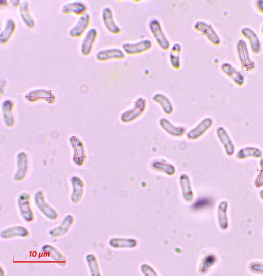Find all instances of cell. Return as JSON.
<instances>
[{
    "label": "cell",
    "instance_id": "3957f363",
    "mask_svg": "<svg viewBox=\"0 0 263 276\" xmlns=\"http://www.w3.org/2000/svg\"><path fill=\"white\" fill-rule=\"evenodd\" d=\"M148 28L160 48L164 51H168L170 48V42L164 32L160 21L155 18L151 19Z\"/></svg>",
    "mask_w": 263,
    "mask_h": 276
},
{
    "label": "cell",
    "instance_id": "e0dca14e",
    "mask_svg": "<svg viewBox=\"0 0 263 276\" xmlns=\"http://www.w3.org/2000/svg\"><path fill=\"white\" fill-rule=\"evenodd\" d=\"M75 218L72 215L66 216L60 224L51 229L49 235L54 238H60L67 234L72 228L75 223Z\"/></svg>",
    "mask_w": 263,
    "mask_h": 276
},
{
    "label": "cell",
    "instance_id": "ab89813d",
    "mask_svg": "<svg viewBox=\"0 0 263 276\" xmlns=\"http://www.w3.org/2000/svg\"><path fill=\"white\" fill-rule=\"evenodd\" d=\"M259 195L262 200H263V190H261L259 192Z\"/></svg>",
    "mask_w": 263,
    "mask_h": 276
},
{
    "label": "cell",
    "instance_id": "603a6c76",
    "mask_svg": "<svg viewBox=\"0 0 263 276\" xmlns=\"http://www.w3.org/2000/svg\"><path fill=\"white\" fill-rule=\"evenodd\" d=\"M87 5L82 1H74L64 4L61 8V12L64 15L74 14L82 16L86 13Z\"/></svg>",
    "mask_w": 263,
    "mask_h": 276
},
{
    "label": "cell",
    "instance_id": "d4e9b609",
    "mask_svg": "<svg viewBox=\"0 0 263 276\" xmlns=\"http://www.w3.org/2000/svg\"><path fill=\"white\" fill-rule=\"evenodd\" d=\"M30 235L28 229L22 226H12L2 231L0 237L4 240L15 238H27Z\"/></svg>",
    "mask_w": 263,
    "mask_h": 276
},
{
    "label": "cell",
    "instance_id": "277c9868",
    "mask_svg": "<svg viewBox=\"0 0 263 276\" xmlns=\"http://www.w3.org/2000/svg\"><path fill=\"white\" fill-rule=\"evenodd\" d=\"M69 142L72 149V160L74 164L78 167L83 166L87 158L84 142L76 135L70 136Z\"/></svg>",
    "mask_w": 263,
    "mask_h": 276
},
{
    "label": "cell",
    "instance_id": "52a82bcc",
    "mask_svg": "<svg viewBox=\"0 0 263 276\" xmlns=\"http://www.w3.org/2000/svg\"><path fill=\"white\" fill-rule=\"evenodd\" d=\"M194 30L200 32L206 37L214 45L218 46L221 43V39L218 33L209 23L204 21H198L194 25Z\"/></svg>",
    "mask_w": 263,
    "mask_h": 276
},
{
    "label": "cell",
    "instance_id": "9a60e30c",
    "mask_svg": "<svg viewBox=\"0 0 263 276\" xmlns=\"http://www.w3.org/2000/svg\"><path fill=\"white\" fill-rule=\"evenodd\" d=\"M98 37V31L95 28L90 29L84 36L81 44L80 51L84 56H89Z\"/></svg>",
    "mask_w": 263,
    "mask_h": 276
},
{
    "label": "cell",
    "instance_id": "d590c367",
    "mask_svg": "<svg viewBox=\"0 0 263 276\" xmlns=\"http://www.w3.org/2000/svg\"><path fill=\"white\" fill-rule=\"evenodd\" d=\"M249 268L254 272L263 273V263L252 262L249 264Z\"/></svg>",
    "mask_w": 263,
    "mask_h": 276
},
{
    "label": "cell",
    "instance_id": "7a4b0ae2",
    "mask_svg": "<svg viewBox=\"0 0 263 276\" xmlns=\"http://www.w3.org/2000/svg\"><path fill=\"white\" fill-rule=\"evenodd\" d=\"M147 107V100L143 97H139L135 101L133 107L121 114L120 120L124 123L133 122L145 112Z\"/></svg>",
    "mask_w": 263,
    "mask_h": 276
},
{
    "label": "cell",
    "instance_id": "7c38bea8",
    "mask_svg": "<svg viewBox=\"0 0 263 276\" xmlns=\"http://www.w3.org/2000/svg\"><path fill=\"white\" fill-rule=\"evenodd\" d=\"M223 73L230 79L236 86L242 87L245 83V77L238 69L229 62H224L221 65Z\"/></svg>",
    "mask_w": 263,
    "mask_h": 276
},
{
    "label": "cell",
    "instance_id": "60d3db41",
    "mask_svg": "<svg viewBox=\"0 0 263 276\" xmlns=\"http://www.w3.org/2000/svg\"><path fill=\"white\" fill-rule=\"evenodd\" d=\"M261 33H262V34L263 35V25H262V26L261 27Z\"/></svg>",
    "mask_w": 263,
    "mask_h": 276
},
{
    "label": "cell",
    "instance_id": "ffe728a7",
    "mask_svg": "<svg viewBox=\"0 0 263 276\" xmlns=\"http://www.w3.org/2000/svg\"><path fill=\"white\" fill-rule=\"evenodd\" d=\"M90 21L89 14L86 13L81 16L77 22L69 30V35L73 38L81 37L89 27Z\"/></svg>",
    "mask_w": 263,
    "mask_h": 276
},
{
    "label": "cell",
    "instance_id": "836d02e7",
    "mask_svg": "<svg viewBox=\"0 0 263 276\" xmlns=\"http://www.w3.org/2000/svg\"><path fill=\"white\" fill-rule=\"evenodd\" d=\"M179 53L170 52L169 54V61L172 67L176 70H179L181 67V60Z\"/></svg>",
    "mask_w": 263,
    "mask_h": 276
},
{
    "label": "cell",
    "instance_id": "8992f818",
    "mask_svg": "<svg viewBox=\"0 0 263 276\" xmlns=\"http://www.w3.org/2000/svg\"><path fill=\"white\" fill-rule=\"evenodd\" d=\"M236 53L240 63L245 70L252 71L255 64L251 58L248 45L243 39L238 41L236 46Z\"/></svg>",
    "mask_w": 263,
    "mask_h": 276
},
{
    "label": "cell",
    "instance_id": "6da1fadb",
    "mask_svg": "<svg viewBox=\"0 0 263 276\" xmlns=\"http://www.w3.org/2000/svg\"><path fill=\"white\" fill-rule=\"evenodd\" d=\"M34 201L37 209L46 218L52 221L58 218L57 211L47 202L42 190H39L35 192Z\"/></svg>",
    "mask_w": 263,
    "mask_h": 276
},
{
    "label": "cell",
    "instance_id": "2e32d148",
    "mask_svg": "<svg viewBox=\"0 0 263 276\" xmlns=\"http://www.w3.org/2000/svg\"><path fill=\"white\" fill-rule=\"evenodd\" d=\"M96 58L100 62L123 60L125 58V54L122 49L112 48L98 51L96 54Z\"/></svg>",
    "mask_w": 263,
    "mask_h": 276
},
{
    "label": "cell",
    "instance_id": "30bf717a",
    "mask_svg": "<svg viewBox=\"0 0 263 276\" xmlns=\"http://www.w3.org/2000/svg\"><path fill=\"white\" fill-rule=\"evenodd\" d=\"M213 124L214 120L211 117L205 118L187 132V139L191 141L200 139L212 127Z\"/></svg>",
    "mask_w": 263,
    "mask_h": 276
},
{
    "label": "cell",
    "instance_id": "4dcf8cb0",
    "mask_svg": "<svg viewBox=\"0 0 263 276\" xmlns=\"http://www.w3.org/2000/svg\"><path fill=\"white\" fill-rule=\"evenodd\" d=\"M85 258L90 274L92 276H101V273L97 257L93 254H89Z\"/></svg>",
    "mask_w": 263,
    "mask_h": 276
},
{
    "label": "cell",
    "instance_id": "7402d4cb",
    "mask_svg": "<svg viewBox=\"0 0 263 276\" xmlns=\"http://www.w3.org/2000/svg\"><path fill=\"white\" fill-rule=\"evenodd\" d=\"M41 251L50 258L52 261L61 267L67 265L65 256L55 247L50 244H45L41 248Z\"/></svg>",
    "mask_w": 263,
    "mask_h": 276
},
{
    "label": "cell",
    "instance_id": "44dd1931",
    "mask_svg": "<svg viewBox=\"0 0 263 276\" xmlns=\"http://www.w3.org/2000/svg\"><path fill=\"white\" fill-rule=\"evenodd\" d=\"M72 188L71 195V200L74 203L77 204L81 202L83 198L85 183L79 176H74L71 179Z\"/></svg>",
    "mask_w": 263,
    "mask_h": 276
},
{
    "label": "cell",
    "instance_id": "d6a6232c",
    "mask_svg": "<svg viewBox=\"0 0 263 276\" xmlns=\"http://www.w3.org/2000/svg\"><path fill=\"white\" fill-rule=\"evenodd\" d=\"M153 167L157 169L164 171L167 174L172 175L175 172V169L172 165L165 163L157 161L153 164Z\"/></svg>",
    "mask_w": 263,
    "mask_h": 276
},
{
    "label": "cell",
    "instance_id": "83f0119b",
    "mask_svg": "<svg viewBox=\"0 0 263 276\" xmlns=\"http://www.w3.org/2000/svg\"><path fill=\"white\" fill-rule=\"evenodd\" d=\"M263 156L262 151L255 147H247L241 148L236 153V158L239 160H244L249 157L256 159L261 158Z\"/></svg>",
    "mask_w": 263,
    "mask_h": 276
},
{
    "label": "cell",
    "instance_id": "5b68a950",
    "mask_svg": "<svg viewBox=\"0 0 263 276\" xmlns=\"http://www.w3.org/2000/svg\"><path fill=\"white\" fill-rule=\"evenodd\" d=\"M17 204L20 216L23 221L30 223L35 219L34 212L31 205V195L27 192L20 194L17 199Z\"/></svg>",
    "mask_w": 263,
    "mask_h": 276
},
{
    "label": "cell",
    "instance_id": "cb8c5ba5",
    "mask_svg": "<svg viewBox=\"0 0 263 276\" xmlns=\"http://www.w3.org/2000/svg\"><path fill=\"white\" fill-rule=\"evenodd\" d=\"M159 124L164 131L175 137L182 136L186 131V129L184 126L174 125L170 120L165 117L160 119Z\"/></svg>",
    "mask_w": 263,
    "mask_h": 276
},
{
    "label": "cell",
    "instance_id": "f546056e",
    "mask_svg": "<svg viewBox=\"0 0 263 276\" xmlns=\"http://www.w3.org/2000/svg\"><path fill=\"white\" fill-rule=\"evenodd\" d=\"M228 202L226 201H221L218 207V216L219 225L223 230H227L229 227V222L227 216Z\"/></svg>",
    "mask_w": 263,
    "mask_h": 276
},
{
    "label": "cell",
    "instance_id": "4fadbf2b",
    "mask_svg": "<svg viewBox=\"0 0 263 276\" xmlns=\"http://www.w3.org/2000/svg\"><path fill=\"white\" fill-rule=\"evenodd\" d=\"M2 118L4 124L8 128H12L15 124L14 116L15 103L10 98L5 99L2 102Z\"/></svg>",
    "mask_w": 263,
    "mask_h": 276
},
{
    "label": "cell",
    "instance_id": "ac0fdd59",
    "mask_svg": "<svg viewBox=\"0 0 263 276\" xmlns=\"http://www.w3.org/2000/svg\"><path fill=\"white\" fill-rule=\"evenodd\" d=\"M241 33L248 41L252 52L255 54L260 53L262 49V44L255 31L250 27H246L241 29Z\"/></svg>",
    "mask_w": 263,
    "mask_h": 276
},
{
    "label": "cell",
    "instance_id": "9c48e42d",
    "mask_svg": "<svg viewBox=\"0 0 263 276\" xmlns=\"http://www.w3.org/2000/svg\"><path fill=\"white\" fill-rule=\"evenodd\" d=\"M153 47L152 41L145 39L137 42H127L122 45V50L128 55H139L150 50Z\"/></svg>",
    "mask_w": 263,
    "mask_h": 276
},
{
    "label": "cell",
    "instance_id": "8fae6325",
    "mask_svg": "<svg viewBox=\"0 0 263 276\" xmlns=\"http://www.w3.org/2000/svg\"><path fill=\"white\" fill-rule=\"evenodd\" d=\"M16 169L13 176V180L22 182L25 179L29 170V159L25 152H20L16 156Z\"/></svg>",
    "mask_w": 263,
    "mask_h": 276
},
{
    "label": "cell",
    "instance_id": "8d00e7d4",
    "mask_svg": "<svg viewBox=\"0 0 263 276\" xmlns=\"http://www.w3.org/2000/svg\"><path fill=\"white\" fill-rule=\"evenodd\" d=\"M8 81L3 78L1 79V83H0V86H1V95H3L5 91L6 88L8 85Z\"/></svg>",
    "mask_w": 263,
    "mask_h": 276
},
{
    "label": "cell",
    "instance_id": "4316f807",
    "mask_svg": "<svg viewBox=\"0 0 263 276\" xmlns=\"http://www.w3.org/2000/svg\"><path fill=\"white\" fill-rule=\"evenodd\" d=\"M152 100L161 106L166 114L169 116L173 113V105L167 96L162 93H157L153 96Z\"/></svg>",
    "mask_w": 263,
    "mask_h": 276
},
{
    "label": "cell",
    "instance_id": "484cf974",
    "mask_svg": "<svg viewBox=\"0 0 263 276\" xmlns=\"http://www.w3.org/2000/svg\"><path fill=\"white\" fill-rule=\"evenodd\" d=\"M19 15L23 24L29 29H33L35 26V21L31 14L30 4L25 0L19 8Z\"/></svg>",
    "mask_w": 263,
    "mask_h": 276
},
{
    "label": "cell",
    "instance_id": "f1b7e54d",
    "mask_svg": "<svg viewBox=\"0 0 263 276\" xmlns=\"http://www.w3.org/2000/svg\"><path fill=\"white\" fill-rule=\"evenodd\" d=\"M16 22L13 19L8 20L0 33V43L6 44L11 39L16 30Z\"/></svg>",
    "mask_w": 263,
    "mask_h": 276
},
{
    "label": "cell",
    "instance_id": "ba28073f",
    "mask_svg": "<svg viewBox=\"0 0 263 276\" xmlns=\"http://www.w3.org/2000/svg\"><path fill=\"white\" fill-rule=\"evenodd\" d=\"M25 100L30 103L43 101L50 104L56 102V96L51 90L46 89H36L28 91L25 95Z\"/></svg>",
    "mask_w": 263,
    "mask_h": 276
},
{
    "label": "cell",
    "instance_id": "e575fe53",
    "mask_svg": "<svg viewBox=\"0 0 263 276\" xmlns=\"http://www.w3.org/2000/svg\"><path fill=\"white\" fill-rule=\"evenodd\" d=\"M259 166L260 168V172L254 180V185L257 188H260L263 186V158L260 160Z\"/></svg>",
    "mask_w": 263,
    "mask_h": 276
},
{
    "label": "cell",
    "instance_id": "d6986e66",
    "mask_svg": "<svg viewBox=\"0 0 263 276\" xmlns=\"http://www.w3.org/2000/svg\"><path fill=\"white\" fill-rule=\"evenodd\" d=\"M101 16L103 25L109 33L115 35L121 33V29L114 20L113 12L110 8H104Z\"/></svg>",
    "mask_w": 263,
    "mask_h": 276
},
{
    "label": "cell",
    "instance_id": "1f68e13d",
    "mask_svg": "<svg viewBox=\"0 0 263 276\" xmlns=\"http://www.w3.org/2000/svg\"><path fill=\"white\" fill-rule=\"evenodd\" d=\"M180 182L183 194L186 196H192V191L188 176L182 174L180 177Z\"/></svg>",
    "mask_w": 263,
    "mask_h": 276
},
{
    "label": "cell",
    "instance_id": "f35d334b",
    "mask_svg": "<svg viewBox=\"0 0 263 276\" xmlns=\"http://www.w3.org/2000/svg\"><path fill=\"white\" fill-rule=\"evenodd\" d=\"M10 3L15 8H19L22 4L20 0H11Z\"/></svg>",
    "mask_w": 263,
    "mask_h": 276
},
{
    "label": "cell",
    "instance_id": "5bb4252c",
    "mask_svg": "<svg viewBox=\"0 0 263 276\" xmlns=\"http://www.w3.org/2000/svg\"><path fill=\"white\" fill-rule=\"evenodd\" d=\"M216 134L228 156H232L235 152V146L227 130L222 126L217 128Z\"/></svg>",
    "mask_w": 263,
    "mask_h": 276
},
{
    "label": "cell",
    "instance_id": "74e56055",
    "mask_svg": "<svg viewBox=\"0 0 263 276\" xmlns=\"http://www.w3.org/2000/svg\"><path fill=\"white\" fill-rule=\"evenodd\" d=\"M256 6L258 11L263 14V0L257 1Z\"/></svg>",
    "mask_w": 263,
    "mask_h": 276
}]
</instances>
